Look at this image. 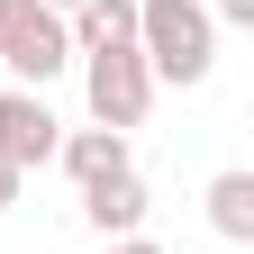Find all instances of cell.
Here are the masks:
<instances>
[{"label": "cell", "instance_id": "4", "mask_svg": "<svg viewBox=\"0 0 254 254\" xmlns=\"http://www.w3.org/2000/svg\"><path fill=\"white\" fill-rule=\"evenodd\" d=\"M55 145H64V118L37 100V91H0V164L37 173V164H55Z\"/></svg>", "mask_w": 254, "mask_h": 254}, {"label": "cell", "instance_id": "9", "mask_svg": "<svg viewBox=\"0 0 254 254\" xmlns=\"http://www.w3.org/2000/svg\"><path fill=\"white\" fill-rule=\"evenodd\" d=\"M209 18H227V27H254V0H200Z\"/></svg>", "mask_w": 254, "mask_h": 254}, {"label": "cell", "instance_id": "12", "mask_svg": "<svg viewBox=\"0 0 254 254\" xmlns=\"http://www.w3.org/2000/svg\"><path fill=\"white\" fill-rule=\"evenodd\" d=\"M55 9H82V0H55Z\"/></svg>", "mask_w": 254, "mask_h": 254}, {"label": "cell", "instance_id": "7", "mask_svg": "<svg viewBox=\"0 0 254 254\" xmlns=\"http://www.w3.org/2000/svg\"><path fill=\"white\" fill-rule=\"evenodd\" d=\"M64 27H73V55L136 46V0H82V9H64Z\"/></svg>", "mask_w": 254, "mask_h": 254}, {"label": "cell", "instance_id": "2", "mask_svg": "<svg viewBox=\"0 0 254 254\" xmlns=\"http://www.w3.org/2000/svg\"><path fill=\"white\" fill-rule=\"evenodd\" d=\"M0 64H9L27 91L73 64V27H64L55 0H0Z\"/></svg>", "mask_w": 254, "mask_h": 254}, {"label": "cell", "instance_id": "11", "mask_svg": "<svg viewBox=\"0 0 254 254\" xmlns=\"http://www.w3.org/2000/svg\"><path fill=\"white\" fill-rule=\"evenodd\" d=\"M9 200H18V173H9V164H0V209H9Z\"/></svg>", "mask_w": 254, "mask_h": 254}, {"label": "cell", "instance_id": "1", "mask_svg": "<svg viewBox=\"0 0 254 254\" xmlns=\"http://www.w3.org/2000/svg\"><path fill=\"white\" fill-rule=\"evenodd\" d=\"M136 55L154 82H209L218 64V18L200 9V0H136Z\"/></svg>", "mask_w": 254, "mask_h": 254}, {"label": "cell", "instance_id": "3", "mask_svg": "<svg viewBox=\"0 0 254 254\" xmlns=\"http://www.w3.org/2000/svg\"><path fill=\"white\" fill-rule=\"evenodd\" d=\"M82 82H91V127H145L154 109V73H145V55L136 46H100V55H82Z\"/></svg>", "mask_w": 254, "mask_h": 254}, {"label": "cell", "instance_id": "10", "mask_svg": "<svg viewBox=\"0 0 254 254\" xmlns=\"http://www.w3.org/2000/svg\"><path fill=\"white\" fill-rule=\"evenodd\" d=\"M109 254H164V245H145V236H118V245H109Z\"/></svg>", "mask_w": 254, "mask_h": 254}, {"label": "cell", "instance_id": "5", "mask_svg": "<svg viewBox=\"0 0 254 254\" xmlns=\"http://www.w3.org/2000/svg\"><path fill=\"white\" fill-rule=\"evenodd\" d=\"M82 218H91L100 236H136V227H145V182H136V164L109 173V182H82Z\"/></svg>", "mask_w": 254, "mask_h": 254}, {"label": "cell", "instance_id": "6", "mask_svg": "<svg viewBox=\"0 0 254 254\" xmlns=\"http://www.w3.org/2000/svg\"><path fill=\"white\" fill-rule=\"evenodd\" d=\"M55 164L73 182H109V173H127V136H118V127H64Z\"/></svg>", "mask_w": 254, "mask_h": 254}, {"label": "cell", "instance_id": "8", "mask_svg": "<svg viewBox=\"0 0 254 254\" xmlns=\"http://www.w3.org/2000/svg\"><path fill=\"white\" fill-rule=\"evenodd\" d=\"M209 227L227 245H254V173H218L209 182Z\"/></svg>", "mask_w": 254, "mask_h": 254}]
</instances>
